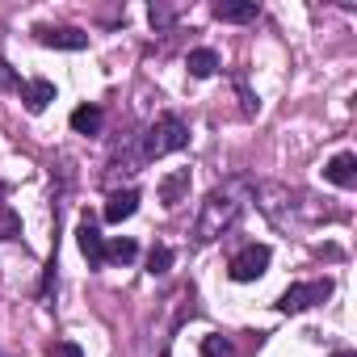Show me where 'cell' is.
Wrapping results in <instances>:
<instances>
[{
  "instance_id": "obj_1",
  "label": "cell",
  "mask_w": 357,
  "mask_h": 357,
  "mask_svg": "<svg viewBox=\"0 0 357 357\" xmlns=\"http://www.w3.org/2000/svg\"><path fill=\"white\" fill-rule=\"evenodd\" d=\"M244 206H248V181H227V185H219V190H211V198L202 202V215H198V223H194V240L198 244H211V240H219L240 215H244Z\"/></svg>"
},
{
  "instance_id": "obj_2",
  "label": "cell",
  "mask_w": 357,
  "mask_h": 357,
  "mask_svg": "<svg viewBox=\"0 0 357 357\" xmlns=\"http://www.w3.org/2000/svg\"><path fill=\"white\" fill-rule=\"evenodd\" d=\"M185 143H190V126L176 118V114H164V118H155V122L147 126L139 160H160V155H168V151H181Z\"/></svg>"
},
{
  "instance_id": "obj_3",
  "label": "cell",
  "mask_w": 357,
  "mask_h": 357,
  "mask_svg": "<svg viewBox=\"0 0 357 357\" xmlns=\"http://www.w3.org/2000/svg\"><path fill=\"white\" fill-rule=\"evenodd\" d=\"M328 294H332V282H328V278H324V282H298V286H290V290L278 298V311L298 315V311H307V307L324 303Z\"/></svg>"
},
{
  "instance_id": "obj_4",
  "label": "cell",
  "mask_w": 357,
  "mask_h": 357,
  "mask_svg": "<svg viewBox=\"0 0 357 357\" xmlns=\"http://www.w3.org/2000/svg\"><path fill=\"white\" fill-rule=\"evenodd\" d=\"M269 248L265 244H248V248H240L236 257H231V265H227V273H231V282H257L265 269H269Z\"/></svg>"
},
{
  "instance_id": "obj_5",
  "label": "cell",
  "mask_w": 357,
  "mask_h": 357,
  "mask_svg": "<svg viewBox=\"0 0 357 357\" xmlns=\"http://www.w3.org/2000/svg\"><path fill=\"white\" fill-rule=\"evenodd\" d=\"M34 34L43 47H55V51H84L89 47V34L76 26H38Z\"/></svg>"
},
{
  "instance_id": "obj_6",
  "label": "cell",
  "mask_w": 357,
  "mask_h": 357,
  "mask_svg": "<svg viewBox=\"0 0 357 357\" xmlns=\"http://www.w3.org/2000/svg\"><path fill=\"white\" fill-rule=\"evenodd\" d=\"M76 244H80V252H84V261H89L93 269H101V265H105V236L97 231V223H93V219H84V223L76 227Z\"/></svg>"
},
{
  "instance_id": "obj_7",
  "label": "cell",
  "mask_w": 357,
  "mask_h": 357,
  "mask_svg": "<svg viewBox=\"0 0 357 357\" xmlns=\"http://www.w3.org/2000/svg\"><path fill=\"white\" fill-rule=\"evenodd\" d=\"M324 176H328L332 185H340V190H353V185H357V155H353V151L332 155V160L324 164Z\"/></svg>"
},
{
  "instance_id": "obj_8",
  "label": "cell",
  "mask_w": 357,
  "mask_h": 357,
  "mask_svg": "<svg viewBox=\"0 0 357 357\" xmlns=\"http://www.w3.org/2000/svg\"><path fill=\"white\" fill-rule=\"evenodd\" d=\"M190 181H194V176H190V168H176V172H168L164 176V181H160V202L172 211V206H181L185 202V194H190Z\"/></svg>"
},
{
  "instance_id": "obj_9",
  "label": "cell",
  "mask_w": 357,
  "mask_h": 357,
  "mask_svg": "<svg viewBox=\"0 0 357 357\" xmlns=\"http://www.w3.org/2000/svg\"><path fill=\"white\" fill-rule=\"evenodd\" d=\"M219 22H257V13H261V5H257V0H219V5L211 9Z\"/></svg>"
},
{
  "instance_id": "obj_10",
  "label": "cell",
  "mask_w": 357,
  "mask_h": 357,
  "mask_svg": "<svg viewBox=\"0 0 357 357\" xmlns=\"http://www.w3.org/2000/svg\"><path fill=\"white\" fill-rule=\"evenodd\" d=\"M22 101H26L30 114H43L55 101V84L51 80H22Z\"/></svg>"
},
{
  "instance_id": "obj_11",
  "label": "cell",
  "mask_w": 357,
  "mask_h": 357,
  "mask_svg": "<svg viewBox=\"0 0 357 357\" xmlns=\"http://www.w3.org/2000/svg\"><path fill=\"white\" fill-rule=\"evenodd\" d=\"M135 211H139V190H118L105 202V223H126Z\"/></svg>"
},
{
  "instance_id": "obj_12",
  "label": "cell",
  "mask_w": 357,
  "mask_h": 357,
  "mask_svg": "<svg viewBox=\"0 0 357 357\" xmlns=\"http://www.w3.org/2000/svg\"><path fill=\"white\" fill-rule=\"evenodd\" d=\"M185 68H190V76H194V80H211V76L219 72V55H215L211 47H198V51H190V55H185Z\"/></svg>"
},
{
  "instance_id": "obj_13",
  "label": "cell",
  "mask_w": 357,
  "mask_h": 357,
  "mask_svg": "<svg viewBox=\"0 0 357 357\" xmlns=\"http://www.w3.org/2000/svg\"><path fill=\"white\" fill-rule=\"evenodd\" d=\"M101 122H105L101 105H76L72 109V130L76 135H101Z\"/></svg>"
},
{
  "instance_id": "obj_14",
  "label": "cell",
  "mask_w": 357,
  "mask_h": 357,
  "mask_svg": "<svg viewBox=\"0 0 357 357\" xmlns=\"http://www.w3.org/2000/svg\"><path fill=\"white\" fill-rule=\"evenodd\" d=\"M135 257H139V244H135V240H126V236L105 244V261H114V265H130Z\"/></svg>"
},
{
  "instance_id": "obj_15",
  "label": "cell",
  "mask_w": 357,
  "mask_h": 357,
  "mask_svg": "<svg viewBox=\"0 0 357 357\" xmlns=\"http://www.w3.org/2000/svg\"><path fill=\"white\" fill-rule=\"evenodd\" d=\"M22 236V219L9 202H0V240H17Z\"/></svg>"
},
{
  "instance_id": "obj_16",
  "label": "cell",
  "mask_w": 357,
  "mask_h": 357,
  "mask_svg": "<svg viewBox=\"0 0 357 357\" xmlns=\"http://www.w3.org/2000/svg\"><path fill=\"white\" fill-rule=\"evenodd\" d=\"M168 265H172V248L155 244V248L147 252V273H151V278H160V273H168Z\"/></svg>"
},
{
  "instance_id": "obj_17",
  "label": "cell",
  "mask_w": 357,
  "mask_h": 357,
  "mask_svg": "<svg viewBox=\"0 0 357 357\" xmlns=\"http://www.w3.org/2000/svg\"><path fill=\"white\" fill-rule=\"evenodd\" d=\"M202 357H236V344L227 336H206L202 340Z\"/></svg>"
},
{
  "instance_id": "obj_18",
  "label": "cell",
  "mask_w": 357,
  "mask_h": 357,
  "mask_svg": "<svg viewBox=\"0 0 357 357\" xmlns=\"http://www.w3.org/2000/svg\"><path fill=\"white\" fill-rule=\"evenodd\" d=\"M55 269H59V252H51V261H47V273H43V303L51 298V290H55Z\"/></svg>"
},
{
  "instance_id": "obj_19",
  "label": "cell",
  "mask_w": 357,
  "mask_h": 357,
  "mask_svg": "<svg viewBox=\"0 0 357 357\" xmlns=\"http://www.w3.org/2000/svg\"><path fill=\"white\" fill-rule=\"evenodd\" d=\"M147 17H151V26H155V30H168V26H172V9H164V5H151V9H147Z\"/></svg>"
},
{
  "instance_id": "obj_20",
  "label": "cell",
  "mask_w": 357,
  "mask_h": 357,
  "mask_svg": "<svg viewBox=\"0 0 357 357\" xmlns=\"http://www.w3.org/2000/svg\"><path fill=\"white\" fill-rule=\"evenodd\" d=\"M51 357H84V349H80L76 340H59V344L51 349Z\"/></svg>"
},
{
  "instance_id": "obj_21",
  "label": "cell",
  "mask_w": 357,
  "mask_h": 357,
  "mask_svg": "<svg viewBox=\"0 0 357 357\" xmlns=\"http://www.w3.org/2000/svg\"><path fill=\"white\" fill-rule=\"evenodd\" d=\"M5 84H17V89H22V80L13 76V68H9V63H0V89H5Z\"/></svg>"
}]
</instances>
